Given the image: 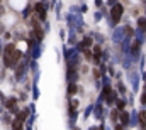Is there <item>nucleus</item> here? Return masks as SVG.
I'll return each mask as SVG.
<instances>
[{
    "label": "nucleus",
    "instance_id": "obj_1",
    "mask_svg": "<svg viewBox=\"0 0 146 130\" xmlns=\"http://www.w3.org/2000/svg\"><path fill=\"white\" fill-rule=\"evenodd\" d=\"M122 14H124V7H122L121 3H114V5H112V9H110V17H112V24H117V22L121 20Z\"/></svg>",
    "mask_w": 146,
    "mask_h": 130
},
{
    "label": "nucleus",
    "instance_id": "obj_2",
    "mask_svg": "<svg viewBox=\"0 0 146 130\" xmlns=\"http://www.w3.org/2000/svg\"><path fill=\"white\" fill-rule=\"evenodd\" d=\"M34 12H36L39 20H46V7H44L42 2H37L36 5H34Z\"/></svg>",
    "mask_w": 146,
    "mask_h": 130
},
{
    "label": "nucleus",
    "instance_id": "obj_3",
    "mask_svg": "<svg viewBox=\"0 0 146 130\" xmlns=\"http://www.w3.org/2000/svg\"><path fill=\"white\" fill-rule=\"evenodd\" d=\"M76 79H78L76 68H66V81L68 83H76Z\"/></svg>",
    "mask_w": 146,
    "mask_h": 130
},
{
    "label": "nucleus",
    "instance_id": "obj_4",
    "mask_svg": "<svg viewBox=\"0 0 146 130\" xmlns=\"http://www.w3.org/2000/svg\"><path fill=\"white\" fill-rule=\"evenodd\" d=\"M29 115H31V108H29V106H26V108H22V110H21V112H19L17 115H15V118L26 123V120L29 118Z\"/></svg>",
    "mask_w": 146,
    "mask_h": 130
},
{
    "label": "nucleus",
    "instance_id": "obj_5",
    "mask_svg": "<svg viewBox=\"0 0 146 130\" xmlns=\"http://www.w3.org/2000/svg\"><path fill=\"white\" fill-rule=\"evenodd\" d=\"M129 118H131V117H129V113H127V112H124V110H121V112H119V120H121V125H122V127L129 125Z\"/></svg>",
    "mask_w": 146,
    "mask_h": 130
},
{
    "label": "nucleus",
    "instance_id": "obj_6",
    "mask_svg": "<svg viewBox=\"0 0 146 130\" xmlns=\"http://www.w3.org/2000/svg\"><path fill=\"white\" fill-rule=\"evenodd\" d=\"M3 106H5L7 110H12L14 106H17V98H14V97L5 98V101H3Z\"/></svg>",
    "mask_w": 146,
    "mask_h": 130
},
{
    "label": "nucleus",
    "instance_id": "obj_7",
    "mask_svg": "<svg viewBox=\"0 0 146 130\" xmlns=\"http://www.w3.org/2000/svg\"><path fill=\"white\" fill-rule=\"evenodd\" d=\"M31 56H33V59H34V61L39 59V56H41V42H37L36 46L31 49Z\"/></svg>",
    "mask_w": 146,
    "mask_h": 130
},
{
    "label": "nucleus",
    "instance_id": "obj_8",
    "mask_svg": "<svg viewBox=\"0 0 146 130\" xmlns=\"http://www.w3.org/2000/svg\"><path fill=\"white\" fill-rule=\"evenodd\" d=\"M3 66H5V68H14V63H12V54L3 53Z\"/></svg>",
    "mask_w": 146,
    "mask_h": 130
},
{
    "label": "nucleus",
    "instance_id": "obj_9",
    "mask_svg": "<svg viewBox=\"0 0 146 130\" xmlns=\"http://www.w3.org/2000/svg\"><path fill=\"white\" fill-rule=\"evenodd\" d=\"M10 127H12V130H24V122L14 118V120L10 122Z\"/></svg>",
    "mask_w": 146,
    "mask_h": 130
},
{
    "label": "nucleus",
    "instance_id": "obj_10",
    "mask_svg": "<svg viewBox=\"0 0 146 130\" xmlns=\"http://www.w3.org/2000/svg\"><path fill=\"white\" fill-rule=\"evenodd\" d=\"M76 91H78V86H76V83H68V88H66V93H68V97L76 95Z\"/></svg>",
    "mask_w": 146,
    "mask_h": 130
},
{
    "label": "nucleus",
    "instance_id": "obj_11",
    "mask_svg": "<svg viewBox=\"0 0 146 130\" xmlns=\"http://www.w3.org/2000/svg\"><path fill=\"white\" fill-rule=\"evenodd\" d=\"M33 34H34V37H36V41H39V42H41V41H42V37H44V32H42V29H41L39 26L33 29Z\"/></svg>",
    "mask_w": 146,
    "mask_h": 130
},
{
    "label": "nucleus",
    "instance_id": "obj_12",
    "mask_svg": "<svg viewBox=\"0 0 146 130\" xmlns=\"http://www.w3.org/2000/svg\"><path fill=\"white\" fill-rule=\"evenodd\" d=\"M106 101H107V105H114V103L117 101V93H115V91L112 90V91H110L109 95H107V98H106Z\"/></svg>",
    "mask_w": 146,
    "mask_h": 130
},
{
    "label": "nucleus",
    "instance_id": "obj_13",
    "mask_svg": "<svg viewBox=\"0 0 146 130\" xmlns=\"http://www.w3.org/2000/svg\"><path fill=\"white\" fill-rule=\"evenodd\" d=\"M94 112H95V113H94L95 118H102V112H104V110H102V105H100V103L94 105Z\"/></svg>",
    "mask_w": 146,
    "mask_h": 130
},
{
    "label": "nucleus",
    "instance_id": "obj_14",
    "mask_svg": "<svg viewBox=\"0 0 146 130\" xmlns=\"http://www.w3.org/2000/svg\"><path fill=\"white\" fill-rule=\"evenodd\" d=\"M94 44V39L90 37V35H87V37H83V41H82V46L85 47V49H88L90 46Z\"/></svg>",
    "mask_w": 146,
    "mask_h": 130
},
{
    "label": "nucleus",
    "instance_id": "obj_15",
    "mask_svg": "<svg viewBox=\"0 0 146 130\" xmlns=\"http://www.w3.org/2000/svg\"><path fill=\"white\" fill-rule=\"evenodd\" d=\"M139 46H141V42H139V41H134V44H133V47H131V53H133L134 56H138V53H139Z\"/></svg>",
    "mask_w": 146,
    "mask_h": 130
},
{
    "label": "nucleus",
    "instance_id": "obj_16",
    "mask_svg": "<svg viewBox=\"0 0 146 130\" xmlns=\"http://www.w3.org/2000/svg\"><path fill=\"white\" fill-rule=\"evenodd\" d=\"M138 27H139V31H146V19L145 17H139L138 19Z\"/></svg>",
    "mask_w": 146,
    "mask_h": 130
},
{
    "label": "nucleus",
    "instance_id": "obj_17",
    "mask_svg": "<svg viewBox=\"0 0 146 130\" xmlns=\"http://www.w3.org/2000/svg\"><path fill=\"white\" fill-rule=\"evenodd\" d=\"M139 125L143 129L146 127V112H139Z\"/></svg>",
    "mask_w": 146,
    "mask_h": 130
},
{
    "label": "nucleus",
    "instance_id": "obj_18",
    "mask_svg": "<svg viewBox=\"0 0 146 130\" xmlns=\"http://www.w3.org/2000/svg\"><path fill=\"white\" fill-rule=\"evenodd\" d=\"M37 98H39V90L36 83H33V100H37Z\"/></svg>",
    "mask_w": 146,
    "mask_h": 130
},
{
    "label": "nucleus",
    "instance_id": "obj_19",
    "mask_svg": "<svg viewBox=\"0 0 146 130\" xmlns=\"http://www.w3.org/2000/svg\"><path fill=\"white\" fill-rule=\"evenodd\" d=\"M119 112H121V110H112V113H110L112 122H117V118H119Z\"/></svg>",
    "mask_w": 146,
    "mask_h": 130
},
{
    "label": "nucleus",
    "instance_id": "obj_20",
    "mask_svg": "<svg viewBox=\"0 0 146 130\" xmlns=\"http://www.w3.org/2000/svg\"><path fill=\"white\" fill-rule=\"evenodd\" d=\"M115 105H117V110H124L126 101H124V100H117V101H115Z\"/></svg>",
    "mask_w": 146,
    "mask_h": 130
},
{
    "label": "nucleus",
    "instance_id": "obj_21",
    "mask_svg": "<svg viewBox=\"0 0 146 130\" xmlns=\"http://www.w3.org/2000/svg\"><path fill=\"white\" fill-rule=\"evenodd\" d=\"M114 39H115V41H119V39H122V31H121V29H117V32L114 34Z\"/></svg>",
    "mask_w": 146,
    "mask_h": 130
},
{
    "label": "nucleus",
    "instance_id": "obj_22",
    "mask_svg": "<svg viewBox=\"0 0 146 130\" xmlns=\"http://www.w3.org/2000/svg\"><path fill=\"white\" fill-rule=\"evenodd\" d=\"M29 14H31V9H29V7H27V9H24V10H22V15H24V19H26V17H27V15H29Z\"/></svg>",
    "mask_w": 146,
    "mask_h": 130
},
{
    "label": "nucleus",
    "instance_id": "obj_23",
    "mask_svg": "<svg viewBox=\"0 0 146 130\" xmlns=\"http://www.w3.org/2000/svg\"><path fill=\"white\" fill-rule=\"evenodd\" d=\"M94 76H95V78H100V76H102V71H100V69H94Z\"/></svg>",
    "mask_w": 146,
    "mask_h": 130
},
{
    "label": "nucleus",
    "instance_id": "obj_24",
    "mask_svg": "<svg viewBox=\"0 0 146 130\" xmlns=\"http://www.w3.org/2000/svg\"><path fill=\"white\" fill-rule=\"evenodd\" d=\"M119 91H121V93H126V88H124L122 83H119Z\"/></svg>",
    "mask_w": 146,
    "mask_h": 130
},
{
    "label": "nucleus",
    "instance_id": "obj_25",
    "mask_svg": "<svg viewBox=\"0 0 146 130\" xmlns=\"http://www.w3.org/2000/svg\"><path fill=\"white\" fill-rule=\"evenodd\" d=\"M141 103H143V105H146V91L141 95Z\"/></svg>",
    "mask_w": 146,
    "mask_h": 130
},
{
    "label": "nucleus",
    "instance_id": "obj_26",
    "mask_svg": "<svg viewBox=\"0 0 146 130\" xmlns=\"http://www.w3.org/2000/svg\"><path fill=\"white\" fill-rule=\"evenodd\" d=\"M95 5H97V7H100V5H102V0H95Z\"/></svg>",
    "mask_w": 146,
    "mask_h": 130
},
{
    "label": "nucleus",
    "instance_id": "obj_27",
    "mask_svg": "<svg viewBox=\"0 0 146 130\" xmlns=\"http://www.w3.org/2000/svg\"><path fill=\"white\" fill-rule=\"evenodd\" d=\"M88 130H99V127H90Z\"/></svg>",
    "mask_w": 146,
    "mask_h": 130
},
{
    "label": "nucleus",
    "instance_id": "obj_28",
    "mask_svg": "<svg viewBox=\"0 0 146 130\" xmlns=\"http://www.w3.org/2000/svg\"><path fill=\"white\" fill-rule=\"evenodd\" d=\"M72 130H82V129H80V127H73Z\"/></svg>",
    "mask_w": 146,
    "mask_h": 130
},
{
    "label": "nucleus",
    "instance_id": "obj_29",
    "mask_svg": "<svg viewBox=\"0 0 146 130\" xmlns=\"http://www.w3.org/2000/svg\"><path fill=\"white\" fill-rule=\"evenodd\" d=\"M0 54H2V42H0Z\"/></svg>",
    "mask_w": 146,
    "mask_h": 130
},
{
    "label": "nucleus",
    "instance_id": "obj_30",
    "mask_svg": "<svg viewBox=\"0 0 146 130\" xmlns=\"http://www.w3.org/2000/svg\"><path fill=\"white\" fill-rule=\"evenodd\" d=\"M0 3H2V0H0Z\"/></svg>",
    "mask_w": 146,
    "mask_h": 130
}]
</instances>
